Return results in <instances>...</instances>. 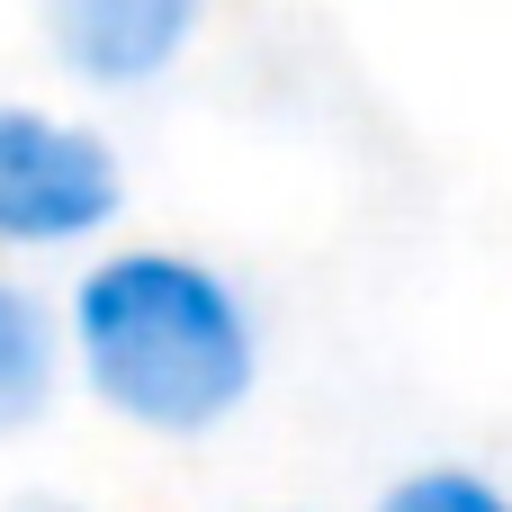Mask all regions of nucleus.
<instances>
[{"mask_svg": "<svg viewBox=\"0 0 512 512\" xmlns=\"http://www.w3.org/2000/svg\"><path fill=\"white\" fill-rule=\"evenodd\" d=\"M63 342L81 387L153 441H198L261 387V324L243 288L216 261L162 243L99 252L63 306Z\"/></svg>", "mask_w": 512, "mask_h": 512, "instance_id": "obj_1", "label": "nucleus"}, {"mask_svg": "<svg viewBox=\"0 0 512 512\" xmlns=\"http://www.w3.org/2000/svg\"><path fill=\"white\" fill-rule=\"evenodd\" d=\"M117 207H126V171L90 126L0 99V252L90 243L117 225Z\"/></svg>", "mask_w": 512, "mask_h": 512, "instance_id": "obj_2", "label": "nucleus"}, {"mask_svg": "<svg viewBox=\"0 0 512 512\" xmlns=\"http://www.w3.org/2000/svg\"><path fill=\"white\" fill-rule=\"evenodd\" d=\"M36 9H45V36H54L72 81L144 90L153 72H171L189 54L207 0H36Z\"/></svg>", "mask_w": 512, "mask_h": 512, "instance_id": "obj_3", "label": "nucleus"}, {"mask_svg": "<svg viewBox=\"0 0 512 512\" xmlns=\"http://www.w3.org/2000/svg\"><path fill=\"white\" fill-rule=\"evenodd\" d=\"M63 360H72L63 315H54L36 288L0 279V441L36 432V423L54 414V396H63Z\"/></svg>", "mask_w": 512, "mask_h": 512, "instance_id": "obj_4", "label": "nucleus"}, {"mask_svg": "<svg viewBox=\"0 0 512 512\" xmlns=\"http://www.w3.org/2000/svg\"><path fill=\"white\" fill-rule=\"evenodd\" d=\"M369 512H512V495L486 468H459V459H432V468H405Z\"/></svg>", "mask_w": 512, "mask_h": 512, "instance_id": "obj_5", "label": "nucleus"}, {"mask_svg": "<svg viewBox=\"0 0 512 512\" xmlns=\"http://www.w3.org/2000/svg\"><path fill=\"white\" fill-rule=\"evenodd\" d=\"M0 512H81V504H63V495H18V504H0Z\"/></svg>", "mask_w": 512, "mask_h": 512, "instance_id": "obj_6", "label": "nucleus"}]
</instances>
